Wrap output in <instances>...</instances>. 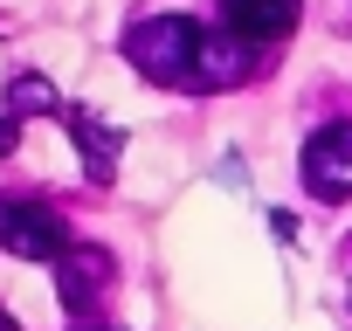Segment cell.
<instances>
[{"mask_svg": "<svg viewBox=\"0 0 352 331\" xmlns=\"http://www.w3.org/2000/svg\"><path fill=\"white\" fill-rule=\"evenodd\" d=\"M124 56L138 76L166 83V90H201V56H208V28L194 14H145L124 35Z\"/></svg>", "mask_w": 352, "mask_h": 331, "instance_id": "1", "label": "cell"}, {"mask_svg": "<svg viewBox=\"0 0 352 331\" xmlns=\"http://www.w3.org/2000/svg\"><path fill=\"white\" fill-rule=\"evenodd\" d=\"M0 249L21 255V262H56V255L69 249V221H63L49 201L8 194V201H0Z\"/></svg>", "mask_w": 352, "mask_h": 331, "instance_id": "2", "label": "cell"}, {"mask_svg": "<svg viewBox=\"0 0 352 331\" xmlns=\"http://www.w3.org/2000/svg\"><path fill=\"white\" fill-rule=\"evenodd\" d=\"M304 187L318 201H352V117H331L304 138Z\"/></svg>", "mask_w": 352, "mask_h": 331, "instance_id": "3", "label": "cell"}, {"mask_svg": "<svg viewBox=\"0 0 352 331\" xmlns=\"http://www.w3.org/2000/svg\"><path fill=\"white\" fill-rule=\"evenodd\" d=\"M221 21L249 49H270V42H283L297 28V0H221Z\"/></svg>", "mask_w": 352, "mask_h": 331, "instance_id": "4", "label": "cell"}, {"mask_svg": "<svg viewBox=\"0 0 352 331\" xmlns=\"http://www.w3.org/2000/svg\"><path fill=\"white\" fill-rule=\"evenodd\" d=\"M63 124H69V138H76V152H83V173H90L97 187H111L118 152H124V131H118V124H104L97 111H63Z\"/></svg>", "mask_w": 352, "mask_h": 331, "instance_id": "5", "label": "cell"}, {"mask_svg": "<svg viewBox=\"0 0 352 331\" xmlns=\"http://www.w3.org/2000/svg\"><path fill=\"white\" fill-rule=\"evenodd\" d=\"M104 283H111V255L104 249H63L56 255V290H63V304L69 310H90L97 297H104Z\"/></svg>", "mask_w": 352, "mask_h": 331, "instance_id": "6", "label": "cell"}, {"mask_svg": "<svg viewBox=\"0 0 352 331\" xmlns=\"http://www.w3.org/2000/svg\"><path fill=\"white\" fill-rule=\"evenodd\" d=\"M8 111H14V117H49V111H63V97H56L49 76L21 69V76H8Z\"/></svg>", "mask_w": 352, "mask_h": 331, "instance_id": "7", "label": "cell"}, {"mask_svg": "<svg viewBox=\"0 0 352 331\" xmlns=\"http://www.w3.org/2000/svg\"><path fill=\"white\" fill-rule=\"evenodd\" d=\"M14 145H21V117H14V111H0V159H8Z\"/></svg>", "mask_w": 352, "mask_h": 331, "instance_id": "8", "label": "cell"}, {"mask_svg": "<svg viewBox=\"0 0 352 331\" xmlns=\"http://www.w3.org/2000/svg\"><path fill=\"white\" fill-rule=\"evenodd\" d=\"M0 331H14V317H8V310H0Z\"/></svg>", "mask_w": 352, "mask_h": 331, "instance_id": "9", "label": "cell"}, {"mask_svg": "<svg viewBox=\"0 0 352 331\" xmlns=\"http://www.w3.org/2000/svg\"><path fill=\"white\" fill-rule=\"evenodd\" d=\"M76 331H111V324H76Z\"/></svg>", "mask_w": 352, "mask_h": 331, "instance_id": "10", "label": "cell"}]
</instances>
